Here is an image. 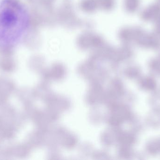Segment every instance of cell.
<instances>
[{"label":"cell","mask_w":160,"mask_h":160,"mask_svg":"<svg viewBox=\"0 0 160 160\" xmlns=\"http://www.w3.org/2000/svg\"><path fill=\"white\" fill-rule=\"evenodd\" d=\"M30 17L19 0H0V47L11 48L22 41L28 33Z\"/></svg>","instance_id":"1"}]
</instances>
